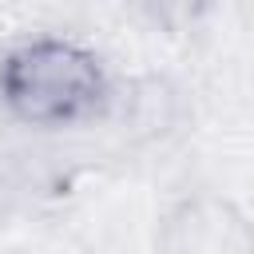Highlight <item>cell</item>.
Here are the masks:
<instances>
[{
  "label": "cell",
  "mask_w": 254,
  "mask_h": 254,
  "mask_svg": "<svg viewBox=\"0 0 254 254\" xmlns=\"http://www.w3.org/2000/svg\"><path fill=\"white\" fill-rule=\"evenodd\" d=\"M0 95L24 123L64 127L95 111L103 71L95 56L71 40H32L4 56Z\"/></svg>",
  "instance_id": "cell-1"
}]
</instances>
